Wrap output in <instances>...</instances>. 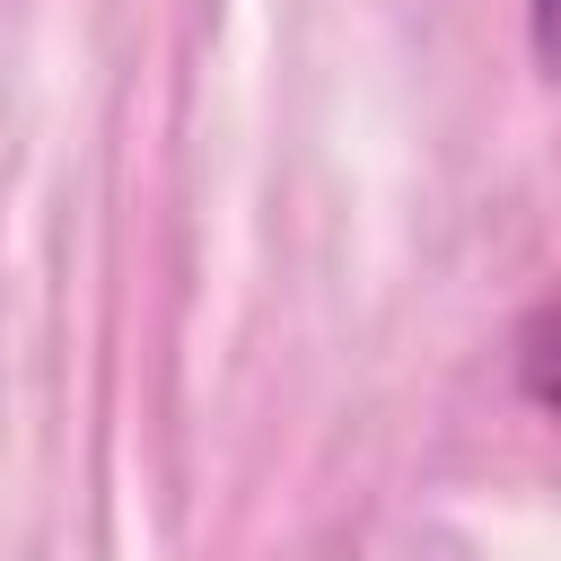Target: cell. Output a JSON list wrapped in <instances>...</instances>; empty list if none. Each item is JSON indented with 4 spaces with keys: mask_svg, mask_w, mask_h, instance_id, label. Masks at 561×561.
<instances>
[{
    "mask_svg": "<svg viewBox=\"0 0 561 561\" xmlns=\"http://www.w3.org/2000/svg\"><path fill=\"white\" fill-rule=\"evenodd\" d=\"M517 377H526L535 403H561V298L526 324V342H517Z\"/></svg>",
    "mask_w": 561,
    "mask_h": 561,
    "instance_id": "6da1fadb",
    "label": "cell"
},
{
    "mask_svg": "<svg viewBox=\"0 0 561 561\" xmlns=\"http://www.w3.org/2000/svg\"><path fill=\"white\" fill-rule=\"evenodd\" d=\"M535 61L561 79V0H535Z\"/></svg>",
    "mask_w": 561,
    "mask_h": 561,
    "instance_id": "7a4b0ae2",
    "label": "cell"
}]
</instances>
